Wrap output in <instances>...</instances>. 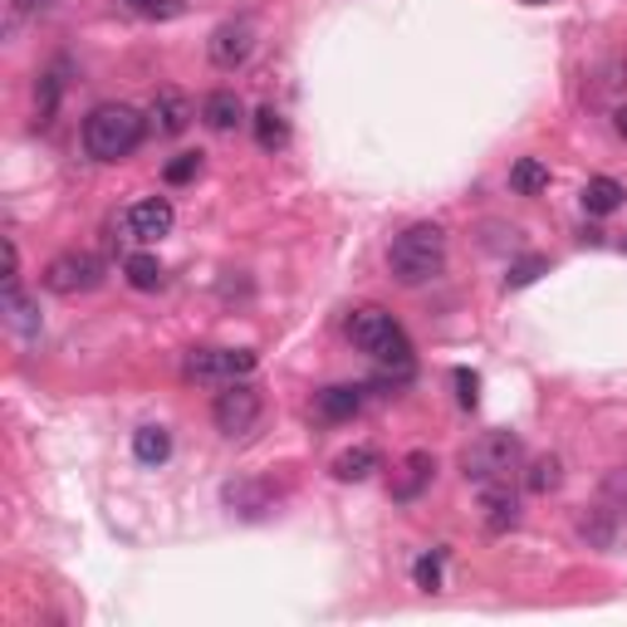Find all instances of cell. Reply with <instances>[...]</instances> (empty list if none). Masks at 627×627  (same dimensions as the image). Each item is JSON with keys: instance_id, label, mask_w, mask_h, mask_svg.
<instances>
[{"instance_id": "obj_1", "label": "cell", "mask_w": 627, "mask_h": 627, "mask_svg": "<svg viewBox=\"0 0 627 627\" xmlns=\"http://www.w3.org/2000/svg\"><path fill=\"white\" fill-rule=\"evenodd\" d=\"M147 137V118L133 103H98L84 118V152L94 162H123Z\"/></svg>"}, {"instance_id": "obj_2", "label": "cell", "mask_w": 627, "mask_h": 627, "mask_svg": "<svg viewBox=\"0 0 627 627\" xmlns=\"http://www.w3.org/2000/svg\"><path fill=\"white\" fill-rule=\"evenodd\" d=\"M388 270H392V280L407 284V290L437 280V274L446 270V231H441L437 221L407 225V231L392 241V250H388Z\"/></svg>"}, {"instance_id": "obj_3", "label": "cell", "mask_w": 627, "mask_h": 627, "mask_svg": "<svg viewBox=\"0 0 627 627\" xmlns=\"http://www.w3.org/2000/svg\"><path fill=\"white\" fill-rule=\"evenodd\" d=\"M348 339L353 348H362L368 358L388 362V368H411V339L388 309H353L348 314Z\"/></svg>"}, {"instance_id": "obj_4", "label": "cell", "mask_w": 627, "mask_h": 627, "mask_svg": "<svg viewBox=\"0 0 627 627\" xmlns=\"http://www.w3.org/2000/svg\"><path fill=\"white\" fill-rule=\"evenodd\" d=\"M519 466V437L515 431H485L460 451V476L476 480V485H495L509 480V470Z\"/></svg>"}, {"instance_id": "obj_5", "label": "cell", "mask_w": 627, "mask_h": 627, "mask_svg": "<svg viewBox=\"0 0 627 627\" xmlns=\"http://www.w3.org/2000/svg\"><path fill=\"white\" fill-rule=\"evenodd\" d=\"M39 280H45V290H54V294H88L103 284V260H98L94 250H64L45 265Z\"/></svg>"}, {"instance_id": "obj_6", "label": "cell", "mask_w": 627, "mask_h": 627, "mask_svg": "<svg viewBox=\"0 0 627 627\" xmlns=\"http://www.w3.org/2000/svg\"><path fill=\"white\" fill-rule=\"evenodd\" d=\"M255 372V353L250 348H196L186 358V378L192 382H211V388H225V382H241Z\"/></svg>"}, {"instance_id": "obj_7", "label": "cell", "mask_w": 627, "mask_h": 627, "mask_svg": "<svg viewBox=\"0 0 627 627\" xmlns=\"http://www.w3.org/2000/svg\"><path fill=\"white\" fill-rule=\"evenodd\" d=\"M211 421H216V431H225V437H245V431L260 421V392H255L245 378L225 382L211 402Z\"/></svg>"}, {"instance_id": "obj_8", "label": "cell", "mask_w": 627, "mask_h": 627, "mask_svg": "<svg viewBox=\"0 0 627 627\" xmlns=\"http://www.w3.org/2000/svg\"><path fill=\"white\" fill-rule=\"evenodd\" d=\"M172 221H176L172 201H167V196H147V201H137L123 211V235L137 245H157L167 231H172Z\"/></svg>"}, {"instance_id": "obj_9", "label": "cell", "mask_w": 627, "mask_h": 627, "mask_svg": "<svg viewBox=\"0 0 627 627\" xmlns=\"http://www.w3.org/2000/svg\"><path fill=\"white\" fill-rule=\"evenodd\" d=\"M250 49H255V29L245 25V20H225V25L211 35L206 54H211L216 69H235V64H245V59H250Z\"/></svg>"}, {"instance_id": "obj_10", "label": "cell", "mask_w": 627, "mask_h": 627, "mask_svg": "<svg viewBox=\"0 0 627 627\" xmlns=\"http://www.w3.org/2000/svg\"><path fill=\"white\" fill-rule=\"evenodd\" d=\"M192 118H196L192 98L176 94V88H162V94L152 98V127H157L162 137H182L186 127H192Z\"/></svg>"}, {"instance_id": "obj_11", "label": "cell", "mask_w": 627, "mask_h": 627, "mask_svg": "<svg viewBox=\"0 0 627 627\" xmlns=\"http://www.w3.org/2000/svg\"><path fill=\"white\" fill-rule=\"evenodd\" d=\"M480 505H485V529H490V534H505V529H515L519 500H515V490H509L505 480H495V485H480Z\"/></svg>"}, {"instance_id": "obj_12", "label": "cell", "mask_w": 627, "mask_h": 627, "mask_svg": "<svg viewBox=\"0 0 627 627\" xmlns=\"http://www.w3.org/2000/svg\"><path fill=\"white\" fill-rule=\"evenodd\" d=\"M201 123L211 127V133H235V127L245 123V103L231 88H216V94L201 98Z\"/></svg>"}, {"instance_id": "obj_13", "label": "cell", "mask_w": 627, "mask_h": 627, "mask_svg": "<svg viewBox=\"0 0 627 627\" xmlns=\"http://www.w3.org/2000/svg\"><path fill=\"white\" fill-rule=\"evenodd\" d=\"M362 407V388H348V382H333V388L314 392V411L323 421H353Z\"/></svg>"}, {"instance_id": "obj_14", "label": "cell", "mask_w": 627, "mask_h": 627, "mask_svg": "<svg viewBox=\"0 0 627 627\" xmlns=\"http://www.w3.org/2000/svg\"><path fill=\"white\" fill-rule=\"evenodd\" d=\"M431 470H437L431 451H411V456L402 460V476L392 480V500H417L421 490L431 485Z\"/></svg>"}, {"instance_id": "obj_15", "label": "cell", "mask_w": 627, "mask_h": 627, "mask_svg": "<svg viewBox=\"0 0 627 627\" xmlns=\"http://www.w3.org/2000/svg\"><path fill=\"white\" fill-rule=\"evenodd\" d=\"M255 143L265 147V152H284V147H290V123H284V113L274 103H260L255 108Z\"/></svg>"}, {"instance_id": "obj_16", "label": "cell", "mask_w": 627, "mask_h": 627, "mask_svg": "<svg viewBox=\"0 0 627 627\" xmlns=\"http://www.w3.org/2000/svg\"><path fill=\"white\" fill-rule=\"evenodd\" d=\"M623 182L617 176H588L583 182V211L588 216H613L617 206H623Z\"/></svg>"}, {"instance_id": "obj_17", "label": "cell", "mask_w": 627, "mask_h": 627, "mask_svg": "<svg viewBox=\"0 0 627 627\" xmlns=\"http://www.w3.org/2000/svg\"><path fill=\"white\" fill-rule=\"evenodd\" d=\"M133 456L143 460V466H162V460L172 456V431L167 427H137L133 431Z\"/></svg>"}, {"instance_id": "obj_18", "label": "cell", "mask_w": 627, "mask_h": 627, "mask_svg": "<svg viewBox=\"0 0 627 627\" xmlns=\"http://www.w3.org/2000/svg\"><path fill=\"white\" fill-rule=\"evenodd\" d=\"M509 186H515L519 196L549 192V162H539V157H519V162L509 167Z\"/></svg>"}, {"instance_id": "obj_19", "label": "cell", "mask_w": 627, "mask_h": 627, "mask_svg": "<svg viewBox=\"0 0 627 627\" xmlns=\"http://www.w3.org/2000/svg\"><path fill=\"white\" fill-rule=\"evenodd\" d=\"M378 466H382L378 446H353V451H343V456L333 460V476L339 480H368Z\"/></svg>"}, {"instance_id": "obj_20", "label": "cell", "mask_w": 627, "mask_h": 627, "mask_svg": "<svg viewBox=\"0 0 627 627\" xmlns=\"http://www.w3.org/2000/svg\"><path fill=\"white\" fill-rule=\"evenodd\" d=\"M558 480H564V466H558V456H534L525 470V485L534 490V495H549V490H558Z\"/></svg>"}, {"instance_id": "obj_21", "label": "cell", "mask_w": 627, "mask_h": 627, "mask_svg": "<svg viewBox=\"0 0 627 627\" xmlns=\"http://www.w3.org/2000/svg\"><path fill=\"white\" fill-rule=\"evenodd\" d=\"M123 274H127V284H133V290H157V284H162V265H157V255H127L123 260Z\"/></svg>"}, {"instance_id": "obj_22", "label": "cell", "mask_w": 627, "mask_h": 627, "mask_svg": "<svg viewBox=\"0 0 627 627\" xmlns=\"http://www.w3.org/2000/svg\"><path fill=\"white\" fill-rule=\"evenodd\" d=\"M5 314H10V323H15L20 333H35L39 329V319H35V304L20 294V284H5Z\"/></svg>"}, {"instance_id": "obj_23", "label": "cell", "mask_w": 627, "mask_h": 627, "mask_svg": "<svg viewBox=\"0 0 627 627\" xmlns=\"http://www.w3.org/2000/svg\"><path fill=\"white\" fill-rule=\"evenodd\" d=\"M196 172H201V152H176L172 162L162 167V182L167 186H186V182H196Z\"/></svg>"}, {"instance_id": "obj_24", "label": "cell", "mask_w": 627, "mask_h": 627, "mask_svg": "<svg viewBox=\"0 0 627 627\" xmlns=\"http://www.w3.org/2000/svg\"><path fill=\"white\" fill-rule=\"evenodd\" d=\"M603 509L607 515H627V470H613L603 480Z\"/></svg>"}, {"instance_id": "obj_25", "label": "cell", "mask_w": 627, "mask_h": 627, "mask_svg": "<svg viewBox=\"0 0 627 627\" xmlns=\"http://www.w3.org/2000/svg\"><path fill=\"white\" fill-rule=\"evenodd\" d=\"M549 270V260L544 255H529V260H519V265H509V274H505V284L509 290H525V284H534L539 274Z\"/></svg>"}, {"instance_id": "obj_26", "label": "cell", "mask_w": 627, "mask_h": 627, "mask_svg": "<svg viewBox=\"0 0 627 627\" xmlns=\"http://www.w3.org/2000/svg\"><path fill=\"white\" fill-rule=\"evenodd\" d=\"M411 578H417L421 593H437L441 588V554H421L417 568H411Z\"/></svg>"}, {"instance_id": "obj_27", "label": "cell", "mask_w": 627, "mask_h": 627, "mask_svg": "<svg viewBox=\"0 0 627 627\" xmlns=\"http://www.w3.org/2000/svg\"><path fill=\"white\" fill-rule=\"evenodd\" d=\"M127 10H137L147 20H172L182 10V0H127Z\"/></svg>"}, {"instance_id": "obj_28", "label": "cell", "mask_w": 627, "mask_h": 627, "mask_svg": "<svg viewBox=\"0 0 627 627\" xmlns=\"http://www.w3.org/2000/svg\"><path fill=\"white\" fill-rule=\"evenodd\" d=\"M225 500H231V505H245V515H260V500H265V495H260L255 485H241V490L231 485V490H225Z\"/></svg>"}, {"instance_id": "obj_29", "label": "cell", "mask_w": 627, "mask_h": 627, "mask_svg": "<svg viewBox=\"0 0 627 627\" xmlns=\"http://www.w3.org/2000/svg\"><path fill=\"white\" fill-rule=\"evenodd\" d=\"M456 388H460V407H476L480 397V378L470 368H456Z\"/></svg>"}, {"instance_id": "obj_30", "label": "cell", "mask_w": 627, "mask_h": 627, "mask_svg": "<svg viewBox=\"0 0 627 627\" xmlns=\"http://www.w3.org/2000/svg\"><path fill=\"white\" fill-rule=\"evenodd\" d=\"M10 10L15 15H39V10H49V0H10Z\"/></svg>"}, {"instance_id": "obj_31", "label": "cell", "mask_w": 627, "mask_h": 627, "mask_svg": "<svg viewBox=\"0 0 627 627\" xmlns=\"http://www.w3.org/2000/svg\"><path fill=\"white\" fill-rule=\"evenodd\" d=\"M617 133L627 137V108H617Z\"/></svg>"}]
</instances>
